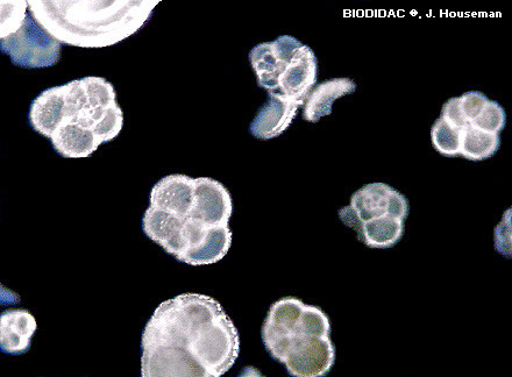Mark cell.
Masks as SVG:
<instances>
[{
	"mask_svg": "<svg viewBox=\"0 0 512 377\" xmlns=\"http://www.w3.org/2000/svg\"><path fill=\"white\" fill-rule=\"evenodd\" d=\"M37 329V320L27 310H6L0 316V350L12 355L26 353Z\"/></svg>",
	"mask_w": 512,
	"mask_h": 377,
	"instance_id": "cell-10",
	"label": "cell"
},
{
	"mask_svg": "<svg viewBox=\"0 0 512 377\" xmlns=\"http://www.w3.org/2000/svg\"><path fill=\"white\" fill-rule=\"evenodd\" d=\"M440 119H443L448 126L455 128V130H464L469 125L464 115H462L459 97L448 99L443 106Z\"/></svg>",
	"mask_w": 512,
	"mask_h": 377,
	"instance_id": "cell-25",
	"label": "cell"
},
{
	"mask_svg": "<svg viewBox=\"0 0 512 377\" xmlns=\"http://www.w3.org/2000/svg\"><path fill=\"white\" fill-rule=\"evenodd\" d=\"M51 140L55 151L66 159L89 158L101 146L94 132L76 123H62Z\"/></svg>",
	"mask_w": 512,
	"mask_h": 377,
	"instance_id": "cell-13",
	"label": "cell"
},
{
	"mask_svg": "<svg viewBox=\"0 0 512 377\" xmlns=\"http://www.w3.org/2000/svg\"><path fill=\"white\" fill-rule=\"evenodd\" d=\"M124 126V113L118 102L108 106L95 126V135L99 145L116 139Z\"/></svg>",
	"mask_w": 512,
	"mask_h": 377,
	"instance_id": "cell-20",
	"label": "cell"
},
{
	"mask_svg": "<svg viewBox=\"0 0 512 377\" xmlns=\"http://www.w3.org/2000/svg\"><path fill=\"white\" fill-rule=\"evenodd\" d=\"M507 124V113L502 105L495 101H488L480 116L474 120L472 126L488 133L500 134Z\"/></svg>",
	"mask_w": 512,
	"mask_h": 377,
	"instance_id": "cell-22",
	"label": "cell"
},
{
	"mask_svg": "<svg viewBox=\"0 0 512 377\" xmlns=\"http://www.w3.org/2000/svg\"><path fill=\"white\" fill-rule=\"evenodd\" d=\"M158 0L141 2H47L30 0L37 23L59 41L81 48H104L137 33L152 16Z\"/></svg>",
	"mask_w": 512,
	"mask_h": 377,
	"instance_id": "cell-2",
	"label": "cell"
},
{
	"mask_svg": "<svg viewBox=\"0 0 512 377\" xmlns=\"http://www.w3.org/2000/svg\"><path fill=\"white\" fill-rule=\"evenodd\" d=\"M182 224L183 219L173 213L149 206L142 218V231L168 254L175 256Z\"/></svg>",
	"mask_w": 512,
	"mask_h": 377,
	"instance_id": "cell-14",
	"label": "cell"
},
{
	"mask_svg": "<svg viewBox=\"0 0 512 377\" xmlns=\"http://www.w3.org/2000/svg\"><path fill=\"white\" fill-rule=\"evenodd\" d=\"M495 248L511 258V209L504 213L501 224L495 229Z\"/></svg>",
	"mask_w": 512,
	"mask_h": 377,
	"instance_id": "cell-24",
	"label": "cell"
},
{
	"mask_svg": "<svg viewBox=\"0 0 512 377\" xmlns=\"http://www.w3.org/2000/svg\"><path fill=\"white\" fill-rule=\"evenodd\" d=\"M252 68L258 78L259 87L268 92L279 91V80L289 63L280 59L273 41L263 42L250 53Z\"/></svg>",
	"mask_w": 512,
	"mask_h": 377,
	"instance_id": "cell-15",
	"label": "cell"
},
{
	"mask_svg": "<svg viewBox=\"0 0 512 377\" xmlns=\"http://www.w3.org/2000/svg\"><path fill=\"white\" fill-rule=\"evenodd\" d=\"M391 189L386 183H371L354 192L351 204L339 211L341 222L357 231L369 220L387 216Z\"/></svg>",
	"mask_w": 512,
	"mask_h": 377,
	"instance_id": "cell-7",
	"label": "cell"
},
{
	"mask_svg": "<svg viewBox=\"0 0 512 377\" xmlns=\"http://www.w3.org/2000/svg\"><path fill=\"white\" fill-rule=\"evenodd\" d=\"M317 76L318 62L315 52L309 46L303 45L280 76L279 92L305 103L315 88Z\"/></svg>",
	"mask_w": 512,
	"mask_h": 377,
	"instance_id": "cell-9",
	"label": "cell"
},
{
	"mask_svg": "<svg viewBox=\"0 0 512 377\" xmlns=\"http://www.w3.org/2000/svg\"><path fill=\"white\" fill-rule=\"evenodd\" d=\"M462 130L448 126L443 119H437L431 130L433 147L446 158H455L460 155Z\"/></svg>",
	"mask_w": 512,
	"mask_h": 377,
	"instance_id": "cell-19",
	"label": "cell"
},
{
	"mask_svg": "<svg viewBox=\"0 0 512 377\" xmlns=\"http://www.w3.org/2000/svg\"><path fill=\"white\" fill-rule=\"evenodd\" d=\"M195 196V179L182 174L163 177L152 189L151 205L182 219L190 215Z\"/></svg>",
	"mask_w": 512,
	"mask_h": 377,
	"instance_id": "cell-8",
	"label": "cell"
},
{
	"mask_svg": "<svg viewBox=\"0 0 512 377\" xmlns=\"http://www.w3.org/2000/svg\"><path fill=\"white\" fill-rule=\"evenodd\" d=\"M358 239L369 248L394 247L403 237L404 220L389 215L369 220L362 224L357 231Z\"/></svg>",
	"mask_w": 512,
	"mask_h": 377,
	"instance_id": "cell-16",
	"label": "cell"
},
{
	"mask_svg": "<svg viewBox=\"0 0 512 377\" xmlns=\"http://www.w3.org/2000/svg\"><path fill=\"white\" fill-rule=\"evenodd\" d=\"M462 115L466 122L471 125L480 113L485 109L489 98L480 91H469L459 97Z\"/></svg>",
	"mask_w": 512,
	"mask_h": 377,
	"instance_id": "cell-23",
	"label": "cell"
},
{
	"mask_svg": "<svg viewBox=\"0 0 512 377\" xmlns=\"http://www.w3.org/2000/svg\"><path fill=\"white\" fill-rule=\"evenodd\" d=\"M232 212V197L224 184L209 177L195 179L194 203L188 217L210 226H226L230 225Z\"/></svg>",
	"mask_w": 512,
	"mask_h": 377,
	"instance_id": "cell-5",
	"label": "cell"
},
{
	"mask_svg": "<svg viewBox=\"0 0 512 377\" xmlns=\"http://www.w3.org/2000/svg\"><path fill=\"white\" fill-rule=\"evenodd\" d=\"M500 146V134L481 131L472 125L462 130L460 155L466 160L485 161L499 152Z\"/></svg>",
	"mask_w": 512,
	"mask_h": 377,
	"instance_id": "cell-17",
	"label": "cell"
},
{
	"mask_svg": "<svg viewBox=\"0 0 512 377\" xmlns=\"http://www.w3.org/2000/svg\"><path fill=\"white\" fill-rule=\"evenodd\" d=\"M410 206L407 197L400 191L391 189L388 203V215L398 219L407 220Z\"/></svg>",
	"mask_w": 512,
	"mask_h": 377,
	"instance_id": "cell-26",
	"label": "cell"
},
{
	"mask_svg": "<svg viewBox=\"0 0 512 377\" xmlns=\"http://www.w3.org/2000/svg\"><path fill=\"white\" fill-rule=\"evenodd\" d=\"M82 88L87 95L90 110L94 119L99 110L117 102V94L113 85L102 77L89 76L80 80Z\"/></svg>",
	"mask_w": 512,
	"mask_h": 377,
	"instance_id": "cell-18",
	"label": "cell"
},
{
	"mask_svg": "<svg viewBox=\"0 0 512 377\" xmlns=\"http://www.w3.org/2000/svg\"><path fill=\"white\" fill-rule=\"evenodd\" d=\"M141 350L142 377H220L236 364L240 337L215 298L183 294L154 311Z\"/></svg>",
	"mask_w": 512,
	"mask_h": 377,
	"instance_id": "cell-1",
	"label": "cell"
},
{
	"mask_svg": "<svg viewBox=\"0 0 512 377\" xmlns=\"http://www.w3.org/2000/svg\"><path fill=\"white\" fill-rule=\"evenodd\" d=\"M28 2H0L2 18H0V39L16 34L25 24Z\"/></svg>",
	"mask_w": 512,
	"mask_h": 377,
	"instance_id": "cell-21",
	"label": "cell"
},
{
	"mask_svg": "<svg viewBox=\"0 0 512 377\" xmlns=\"http://www.w3.org/2000/svg\"><path fill=\"white\" fill-rule=\"evenodd\" d=\"M231 246L230 225L210 226L187 217L183 219L175 258L195 267L213 265L225 258Z\"/></svg>",
	"mask_w": 512,
	"mask_h": 377,
	"instance_id": "cell-3",
	"label": "cell"
},
{
	"mask_svg": "<svg viewBox=\"0 0 512 377\" xmlns=\"http://www.w3.org/2000/svg\"><path fill=\"white\" fill-rule=\"evenodd\" d=\"M2 53L14 66L39 69L55 66L60 60L61 44L28 14L25 24L9 38L0 39Z\"/></svg>",
	"mask_w": 512,
	"mask_h": 377,
	"instance_id": "cell-4",
	"label": "cell"
},
{
	"mask_svg": "<svg viewBox=\"0 0 512 377\" xmlns=\"http://www.w3.org/2000/svg\"><path fill=\"white\" fill-rule=\"evenodd\" d=\"M66 105V84L42 91L31 104L30 124L34 131L52 139L53 134L63 122Z\"/></svg>",
	"mask_w": 512,
	"mask_h": 377,
	"instance_id": "cell-11",
	"label": "cell"
},
{
	"mask_svg": "<svg viewBox=\"0 0 512 377\" xmlns=\"http://www.w3.org/2000/svg\"><path fill=\"white\" fill-rule=\"evenodd\" d=\"M268 102L262 106L250 126L254 138L270 140L280 137L294 122L303 102L295 101L281 94L268 92Z\"/></svg>",
	"mask_w": 512,
	"mask_h": 377,
	"instance_id": "cell-6",
	"label": "cell"
},
{
	"mask_svg": "<svg viewBox=\"0 0 512 377\" xmlns=\"http://www.w3.org/2000/svg\"><path fill=\"white\" fill-rule=\"evenodd\" d=\"M357 84L351 78L338 77L317 85L304 103L303 119L316 124L323 117L332 115V106L337 99L352 95Z\"/></svg>",
	"mask_w": 512,
	"mask_h": 377,
	"instance_id": "cell-12",
	"label": "cell"
}]
</instances>
